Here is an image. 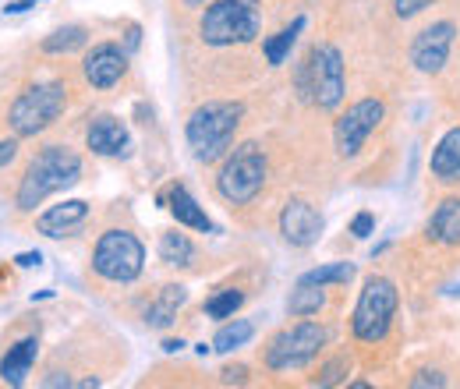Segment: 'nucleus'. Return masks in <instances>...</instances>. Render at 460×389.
<instances>
[{
	"label": "nucleus",
	"mask_w": 460,
	"mask_h": 389,
	"mask_svg": "<svg viewBox=\"0 0 460 389\" xmlns=\"http://www.w3.org/2000/svg\"><path fill=\"white\" fill-rule=\"evenodd\" d=\"M241 305H244V294H241V290H220L217 297L206 301V315L217 319V323H224V319H234V312H237Z\"/></svg>",
	"instance_id": "nucleus-27"
},
{
	"label": "nucleus",
	"mask_w": 460,
	"mask_h": 389,
	"mask_svg": "<svg viewBox=\"0 0 460 389\" xmlns=\"http://www.w3.org/2000/svg\"><path fill=\"white\" fill-rule=\"evenodd\" d=\"M326 347V330L319 323H294L288 330L270 340L266 347V368L273 372H290V368H305L308 361L319 358V350Z\"/></svg>",
	"instance_id": "nucleus-8"
},
{
	"label": "nucleus",
	"mask_w": 460,
	"mask_h": 389,
	"mask_svg": "<svg viewBox=\"0 0 460 389\" xmlns=\"http://www.w3.org/2000/svg\"><path fill=\"white\" fill-rule=\"evenodd\" d=\"M350 372V358H333L330 365H323V372L315 376V386H337V383H344V376Z\"/></svg>",
	"instance_id": "nucleus-28"
},
{
	"label": "nucleus",
	"mask_w": 460,
	"mask_h": 389,
	"mask_svg": "<svg viewBox=\"0 0 460 389\" xmlns=\"http://www.w3.org/2000/svg\"><path fill=\"white\" fill-rule=\"evenodd\" d=\"M25 4H36V0H25Z\"/></svg>",
	"instance_id": "nucleus-38"
},
{
	"label": "nucleus",
	"mask_w": 460,
	"mask_h": 389,
	"mask_svg": "<svg viewBox=\"0 0 460 389\" xmlns=\"http://www.w3.org/2000/svg\"><path fill=\"white\" fill-rule=\"evenodd\" d=\"M425 234H429V241H436V244H443V248H457L460 244V199L457 195H450V199H443V202L436 206V213L425 223Z\"/></svg>",
	"instance_id": "nucleus-16"
},
{
	"label": "nucleus",
	"mask_w": 460,
	"mask_h": 389,
	"mask_svg": "<svg viewBox=\"0 0 460 389\" xmlns=\"http://www.w3.org/2000/svg\"><path fill=\"white\" fill-rule=\"evenodd\" d=\"M397 305H401V294H397L394 279L368 277L361 294H358L354 315H350V333L361 343H383L390 336L394 319H397Z\"/></svg>",
	"instance_id": "nucleus-4"
},
{
	"label": "nucleus",
	"mask_w": 460,
	"mask_h": 389,
	"mask_svg": "<svg viewBox=\"0 0 460 389\" xmlns=\"http://www.w3.org/2000/svg\"><path fill=\"white\" fill-rule=\"evenodd\" d=\"M171 213L181 226H191V230H202V234H213V220L206 217V209L188 195L184 184H173L171 188Z\"/></svg>",
	"instance_id": "nucleus-20"
},
{
	"label": "nucleus",
	"mask_w": 460,
	"mask_h": 389,
	"mask_svg": "<svg viewBox=\"0 0 460 389\" xmlns=\"http://www.w3.org/2000/svg\"><path fill=\"white\" fill-rule=\"evenodd\" d=\"M160 259L167 266H191L195 259V244L188 241V234H177V230H167L160 237Z\"/></svg>",
	"instance_id": "nucleus-23"
},
{
	"label": "nucleus",
	"mask_w": 460,
	"mask_h": 389,
	"mask_svg": "<svg viewBox=\"0 0 460 389\" xmlns=\"http://www.w3.org/2000/svg\"><path fill=\"white\" fill-rule=\"evenodd\" d=\"M383 117H386V107H383V100H376V96L358 100L354 107H347V111L337 117V124H333V146H337V153H341L344 160H354V156L361 153V146L368 142V135L383 124Z\"/></svg>",
	"instance_id": "nucleus-10"
},
{
	"label": "nucleus",
	"mask_w": 460,
	"mask_h": 389,
	"mask_svg": "<svg viewBox=\"0 0 460 389\" xmlns=\"http://www.w3.org/2000/svg\"><path fill=\"white\" fill-rule=\"evenodd\" d=\"M135 47H138V25L128 29V50H135Z\"/></svg>",
	"instance_id": "nucleus-35"
},
{
	"label": "nucleus",
	"mask_w": 460,
	"mask_h": 389,
	"mask_svg": "<svg viewBox=\"0 0 460 389\" xmlns=\"http://www.w3.org/2000/svg\"><path fill=\"white\" fill-rule=\"evenodd\" d=\"M262 32V0H213L199 18L206 47H244Z\"/></svg>",
	"instance_id": "nucleus-3"
},
{
	"label": "nucleus",
	"mask_w": 460,
	"mask_h": 389,
	"mask_svg": "<svg viewBox=\"0 0 460 389\" xmlns=\"http://www.w3.org/2000/svg\"><path fill=\"white\" fill-rule=\"evenodd\" d=\"M244 107L237 100H209L199 111L188 117L184 124V138L188 149L199 164H217L227 156V149L234 146V135L241 128Z\"/></svg>",
	"instance_id": "nucleus-1"
},
{
	"label": "nucleus",
	"mask_w": 460,
	"mask_h": 389,
	"mask_svg": "<svg viewBox=\"0 0 460 389\" xmlns=\"http://www.w3.org/2000/svg\"><path fill=\"white\" fill-rule=\"evenodd\" d=\"M323 230H326V220H323V213L312 202L290 199L288 206H284V213H280V234H284V241H288L290 248H312L323 237Z\"/></svg>",
	"instance_id": "nucleus-12"
},
{
	"label": "nucleus",
	"mask_w": 460,
	"mask_h": 389,
	"mask_svg": "<svg viewBox=\"0 0 460 389\" xmlns=\"http://www.w3.org/2000/svg\"><path fill=\"white\" fill-rule=\"evenodd\" d=\"M181 347H184V343H181V340H164V350H167V354H177V350H181Z\"/></svg>",
	"instance_id": "nucleus-36"
},
{
	"label": "nucleus",
	"mask_w": 460,
	"mask_h": 389,
	"mask_svg": "<svg viewBox=\"0 0 460 389\" xmlns=\"http://www.w3.org/2000/svg\"><path fill=\"white\" fill-rule=\"evenodd\" d=\"M184 4H188V7H206L209 0H184Z\"/></svg>",
	"instance_id": "nucleus-37"
},
{
	"label": "nucleus",
	"mask_w": 460,
	"mask_h": 389,
	"mask_svg": "<svg viewBox=\"0 0 460 389\" xmlns=\"http://www.w3.org/2000/svg\"><path fill=\"white\" fill-rule=\"evenodd\" d=\"M14 262H18L22 270H32V266H40V262H43V255H40V252H22Z\"/></svg>",
	"instance_id": "nucleus-34"
},
{
	"label": "nucleus",
	"mask_w": 460,
	"mask_h": 389,
	"mask_svg": "<svg viewBox=\"0 0 460 389\" xmlns=\"http://www.w3.org/2000/svg\"><path fill=\"white\" fill-rule=\"evenodd\" d=\"M326 305V294L323 287H312V283H297L288 297V312L294 319H308V315H319Z\"/></svg>",
	"instance_id": "nucleus-22"
},
{
	"label": "nucleus",
	"mask_w": 460,
	"mask_h": 389,
	"mask_svg": "<svg viewBox=\"0 0 460 389\" xmlns=\"http://www.w3.org/2000/svg\"><path fill=\"white\" fill-rule=\"evenodd\" d=\"M266 173H270L266 153L255 142H244L224 160V167L217 173V191L227 199L230 206H248L262 191Z\"/></svg>",
	"instance_id": "nucleus-6"
},
{
	"label": "nucleus",
	"mask_w": 460,
	"mask_h": 389,
	"mask_svg": "<svg viewBox=\"0 0 460 389\" xmlns=\"http://www.w3.org/2000/svg\"><path fill=\"white\" fill-rule=\"evenodd\" d=\"M220 376H224V383H227V386H241V383L248 379V368H241V365H234V368H224Z\"/></svg>",
	"instance_id": "nucleus-32"
},
{
	"label": "nucleus",
	"mask_w": 460,
	"mask_h": 389,
	"mask_svg": "<svg viewBox=\"0 0 460 389\" xmlns=\"http://www.w3.org/2000/svg\"><path fill=\"white\" fill-rule=\"evenodd\" d=\"M301 29H305V18L297 14L294 22H290L288 29H280L277 36H270L266 43H262V54H266V64H273V67H280L284 60L290 57L294 50V43H297V36H301Z\"/></svg>",
	"instance_id": "nucleus-21"
},
{
	"label": "nucleus",
	"mask_w": 460,
	"mask_h": 389,
	"mask_svg": "<svg viewBox=\"0 0 460 389\" xmlns=\"http://www.w3.org/2000/svg\"><path fill=\"white\" fill-rule=\"evenodd\" d=\"M85 217H89V206L82 199H67L60 206H50L47 213H40L36 217V230L47 234V237H64V234H71Z\"/></svg>",
	"instance_id": "nucleus-15"
},
{
	"label": "nucleus",
	"mask_w": 460,
	"mask_h": 389,
	"mask_svg": "<svg viewBox=\"0 0 460 389\" xmlns=\"http://www.w3.org/2000/svg\"><path fill=\"white\" fill-rule=\"evenodd\" d=\"M78 177H82V156L67 146H47L25 167L14 202H18L22 213H32L36 206H43V199H50L54 191L75 184Z\"/></svg>",
	"instance_id": "nucleus-2"
},
{
	"label": "nucleus",
	"mask_w": 460,
	"mask_h": 389,
	"mask_svg": "<svg viewBox=\"0 0 460 389\" xmlns=\"http://www.w3.org/2000/svg\"><path fill=\"white\" fill-rule=\"evenodd\" d=\"M188 301V290L181 283H171L156 294V301L146 308V326L149 330H167L173 319H177V308Z\"/></svg>",
	"instance_id": "nucleus-19"
},
{
	"label": "nucleus",
	"mask_w": 460,
	"mask_h": 389,
	"mask_svg": "<svg viewBox=\"0 0 460 389\" xmlns=\"http://www.w3.org/2000/svg\"><path fill=\"white\" fill-rule=\"evenodd\" d=\"M368 234H376V213L365 209V213H358V217L350 220V237L361 241V237H368Z\"/></svg>",
	"instance_id": "nucleus-31"
},
{
	"label": "nucleus",
	"mask_w": 460,
	"mask_h": 389,
	"mask_svg": "<svg viewBox=\"0 0 460 389\" xmlns=\"http://www.w3.org/2000/svg\"><path fill=\"white\" fill-rule=\"evenodd\" d=\"M93 270L111 283H135L146 270V248L128 230H107L93 248Z\"/></svg>",
	"instance_id": "nucleus-7"
},
{
	"label": "nucleus",
	"mask_w": 460,
	"mask_h": 389,
	"mask_svg": "<svg viewBox=\"0 0 460 389\" xmlns=\"http://www.w3.org/2000/svg\"><path fill=\"white\" fill-rule=\"evenodd\" d=\"M354 279V266L350 262H330L319 270H308L297 283H312V287H330V283H350Z\"/></svg>",
	"instance_id": "nucleus-26"
},
{
	"label": "nucleus",
	"mask_w": 460,
	"mask_h": 389,
	"mask_svg": "<svg viewBox=\"0 0 460 389\" xmlns=\"http://www.w3.org/2000/svg\"><path fill=\"white\" fill-rule=\"evenodd\" d=\"M85 43H89V29H82V25H64L54 36L43 40V50H47V54H75V50H82Z\"/></svg>",
	"instance_id": "nucleus-24"
},
{
	"label": "nucleus",
	"mask_w": 460,
	"mask_h": 389,
	"mask_svg": "<svg viewBox=\"0 0 460 389\" xmlns=\"http://www.w3.org/2000/svg\"><path fill=\"white\" fill-rule=\"evenodd\" d=\"M85 146L96 153V156H128L131 149V135L124 128V120L114 113H100L89 131H85Z\"/></svg>",
	"instance_id": "nucleus-14"
},
{
	"label": "nucleus",
	"mask_w": 460,
	"mask_h": 389,
	"mask_svg": "<svg viewBox=\"0 0 460 389\" xmlns=\"http://www.w3.org/2000/svg\"><path fill=\"white\" fill-rule=\"evenodd\" d=\"M14 153H18V142H14V138L0 142V167H7V164L14 160Z\"/></svg>",
	"instance_id": "nucleus-33"
},
{
	"label": "nucleus",
	"mask_w": 460,
	"mask_h": 389,
	"mask_svg": "<svg viewBox=\"0 0 460 389\" xmlns=\"http://www.w3.org/2000/svg\"><path fill=\"white\" fill-rule=\"evenodd\" d=\"M67 107V89L60 82H40L18 93V100L11 103L7 124L18 138H32L40 131H47Z\"/></svg>",
	"instance_id": "nucleus-5"
},
{
	"label": "nucleus",
	"mask_w": 460,
	"mask_h": 389,
	"mask_svg": "<svg viewBox=\"0 0 460 389\" xmlns=\"http://www.w3.org/2000/svg\"><path fill=\"white\" fill-rule=\"evenodd\" d=\"M252 336H255V326L248 319H234L227 326H220V333L213 336V350L217 354H230L234 347H244Z\"/></svg>",
	"instance_id": "nucleus-25"
},
{
	"label": "nucleus",
	"mask_w": 460,
	"mask_h": 389,
	"mask_svg": "<svg viewBox=\"0 0 460 389\" xmlns=\"http://www.w3.org/2000/svg\"><path fill=\"white\" fill-rule=\"evenodd\" d=\"M425 386L443 389L447 386V376H443V372H436V368H421V372L411 379V389H425Z\"/></svg>",
	"instance_id": "nucleus-30"
},
{
	"label": "nucleus",
	"mask_w": 460,
	"mask_h": 389,
	"mask_svg": "<svg viewBox=\"0 0 460 389\" xmlns=\"http://www.w3.org/2000/svg\"><path fill=\"white\" fill-rule=\"evenodd\" d=\"M429 170L439 184H460V128H450L436 149H432V160H429Z\"/></svg>",
	"instance_id": "nucleus-17"
},
{
	"label": "nucleus",
	"mask_w": 460,
	"mask_h": 389,
	"mask_svg": "<svg viewBox=\"0 0 460 389\" xmlns=\"http://www.w3.org/2000/svg\"><path fill=\"white\" fill-rule=\"evenodd\" d=\"M82 75L93 89H114L128 75V50L117 43H96L82 60Z\"/></svg>",
	"instance_id": "nucleus-13"
},
{
	"label": "nucleus",
	"mask_w": 460,
	"mask_h": 389,
	"mask_svg": "<svg viewBox=\"0 0 460 389\" xmlns=\"http://www.w3.org/2000/svg\"><path fill=\"white\" fill-rule=\"evenodd\" d=\"M454 40H457V25L454 22H432L429 29H421L411 43V64L421 71V75H439L450 60L454 50Z\"/></svg>",
	"instance_id": "nucleus-11"
},
{
	"label": "nucleus",
	"mask_w": 460,
	"mask_h": 389,
	"mask_svg": "<svg viewBox=\"0 0 460 389\" xmlns=\"http://www.w3.org/2000/svg\"><path fill=\"white\" fill-rule=\"evenodd\" d=\"M308 71H312V103L319 111H337L347 96L344 54L333 43H315L308 50Z\"/></svg>",
	"instance_id": "nucleus-9"
},
{
	"label": "nucleus",
	"mask_w": 460,
	"mask_h": 389,
	"mask_svg": "<svg viewBox=\"0 0 460 389\" xmlns=\"http://www.w3.org/2000/svg\"><path fill=\"white\" fill-rule=\"evenodd\" d=\"M432 4H436V0H394V14L407 22V18L421 14V11H425V7H432Z\"/></svg>",
	"instance_id": "nucleus-29"
},
{
	"label": "nucleus",
	"mask_w": 460,
	"mask_h": 389,
	"mask_svg": "<svg viewBox=\"0 0 460 389\" xmlns=\"http://www.w3.org/2000/svg\"><path fill=\"white\" fill-rule=\"evenodd\" d=\"M36 354H40V340H36V336H25V340H18L14 347H7V354H4V361H0V379H4L7 386H25V376L32 372Z\"/></svg>",
	"instance_id": "nucleus-18"
}]
</instances>
